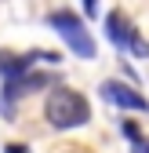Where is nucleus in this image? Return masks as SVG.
<instances>
[{
	"mask_svg": "<svg viewBox=\"0 0 149 153\" xmlns=\"http://www.w3.org/2000/svg\"><path fill=\"white\" fill-rule=\"evenodd\" d=\"M44 113H47V120H51L55 128H62V131L80 128V124L91 120V106H87V99H84L80 91H73V88H55V91L47 95Z\"/></svg>",
	"mask_w": 149,
	"mask_h": 153,
	"instance_id": "1",
	"label": "nucleus"
},
{
	"mask_svg": "<svg viewBox=\"0 0 149 153\" xmlns=\"http://www.w3.org/2000/svg\"><path fill=\"white\" fill-rule=\"evenodd\" d=\"M47 22H51V29L66 40V48L73 51V55H80V59H95V40H91V33H87V26L80 22L73 11H51L47 15Z\"/></svg>",
	"mask_w": 149,
	"mask_h": 153,
	"instance_id": "2",
	"label": "nucleus"
},
{
	"mask_svg": "<svg viewBox=\"0 0 149 153\" xmlns=\"http://www.w3.org/2000/svg\"><path fill=\"white\" fill-rule=\"evenodd\" d=\"M105 36H109L120 51H131V55H138V59H149V44L138 36V29L131 26L127 15H120V11L109 15V18H105Z\"/></svg>",
	"mask_w": 149,
	"mask_h": 153,
	"instance_id": "3",
	"label": "nucleus"
},
{
	"mask_svg": "<svg viewBox=\"0 0 149 153\" xmlns=\"http://www.w3.org/2000/svg\"><path fill=\"white\" fill-rule=\"evenodd\" d=\"M102 99H105L109 106H117V109H138V113L149 109V102L142 99V95H138L135 88L120 84V80H105V84H102Z\"/></svg>",
	"mask_w": 149,
	"mask_h": 153,
	"instance_id": "4",
	"label": "nucleus"
},
{
	"mask_svg": "<svg viewBox=\"0 0 149 153\" xmlns=\"http://www.w3.org/2000/svg\"><path fill=\"white\" fill-rule=\"evenodd\" d=\"M120 131H124V139L131 142V153H149V135H142V131H138L131 120H124Z\"/></svg>",
	"mask_w": 149,
	"mask_h": 153,
	"instance_id": "5",
	"label": "nucleus"
},
{
	"mask_svg": "<svg viewBox=\"0 0 149 153\" xmlns=\"http://www.w3.org/2000/svg\"><path fill=\"white\" fill-rule=\"evenodd\" d=\"M84 11H87V18H95L98 15V0H84Z\"/></svg>",
	"mask_w": 149,
	"mask_h": 153,
	"instance_id": "6",
	"label": "nucleus"
},
{
	"mask_svg": "<svg viewBox=\"0 0 149 153\" xmlns=\"http://www.w3.org/2000/svg\"><path fill=\"white\" fill-rule=\"evenodd\" d=\"M4 153H29V146H22V142H11Z\"/></svg>",
	"mask_w": 149,
	"mask_h": 153,
	"instance_id": "7",
	"label": "nucleus"
}]
</instances>
